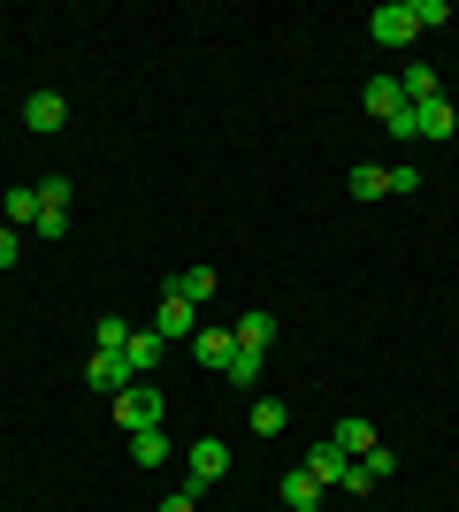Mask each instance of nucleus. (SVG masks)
<instances>
[{
    "mask_svg": "<svg viewBox=\"0 0 459 512\" xmlns=\"http://www.w3.org/2000/svg\"><path fill=\"white\" fill-rule=\"evenodd\" d=\"M115 421H123V436H138V428H161V421H169V398H161L153 383H131L123 398H115Z\"/></svg>",
    "mask_w": 459,
    "mask_h": 512,
    "instance_id": "f257e3e1",
    "label": "nucleus"
},
{
    "mask_svg": "<svg viewBox=\"0 0 459 512\" xmlns=\"http://www.w3.org/2000/svg\"><path fill=\"white\" fill-rule=\"evenodd\" d=\"M368 39H375V46H414V39H421L414 8H406V0H383V8L368 16Z\"/></svg>",
    "mask_w": 459,
    "mask_h": 512,
    "instance_id": "f03ea898",
    "label": "nucleus"
},
{
    "mask_svg": "<svg viewBox=\"0 0 459 512\" xmlns=\"http://www.w3.org/2000/svg\"><path fill=\"white\" fill-rule=\"evenodd\" d=\"M153 337H161V344H176V337L192 344V337H199V306H192V299H176V291H161V314H153Z\"/></svg>",
    "mask_w": 459,
    "mask_h": 512,
    "instance_id": "7ed1b4c3",
    "label": "nucleus"
},
{
    "mask_svg": "<svg viewBox=\"0 0 459 512\" xmlns=\"http://www.w3.org/2000/svg\"><path fill=\"white\" fill-rule=\"evenodd\" d=\"M184 467H192V490H207V482L230 474V444H222V436H199V444L184 451Z\"/></svg>",
    "mask_w": 459,
    "mask_h": 512,
    "instance_id": "20e7f679",
    "label": "nucleus"
},
{
    "mask_svg": "<svg viewBox=\"0 0 459 512\" xmlns=\"http://www.w3.org/2000/svg\"><path fill=\"white\" fill-rule=\"evenodd\" d=\"M85 383H92V390H108V398H123L138 375H131V360H123V352H92V360H85Z\"/></svg>",
    "mask_w": 459,
    "mask_h": 512,
    "instance_id": "39448f33",
    "label": "nucleus"
},
{
    "mask_svg": "<svg viewBox=\"0 0 459 512\" xmlns=\"http://www.w3.org/2000/svg\"><path fill=\"white\" fill-rule=\"evenodd\" d=\"M23 123L39 130V138H54V130H69V100L62 92H31V100H23Z\"/></svg>",
    "mask_w": 459,
    "mask_h": 512,
    "instance_id": "423d86ee",
    "label": "nucleus"
},
{
    "mask_svg": "<svg viewBox=\"0 0 459 512\" xmlns=\"http://www.w3.org/2000/svg\"><path fill=\"white\" fill-rule=\"evenodd\" d=\"M299 467L314 474L322 490H337V482H345V467H352V459H345V451H337V444H329V436H322V444H306V459H299Z\"/></svg>",
    "mask_w": 459,
    "mask_h": 512,
    "instance_id": "0eeeda50",
    "label": "nucleus"
},
{
    "mask_svg": "<svg viewBox=\"0 0 459 512\" xmlns=\"http://www.w3.org/2000/svg\"><path fill=\"white\" fill-rule=\"evenodd\" d=\"M230 352H238V329H199V337H192V360L215 367V375L230 367Z\"/></svg>",
    "mask_w": 459,
    "mask_h": 512,
    "instance_id": "6e6552de",
    "label": "nucleus"
},
{
    "mask_svg": "<svg viewBox=\"0 0 459 512\" xmlns=\"http://www.w3.org/2000/svg\"><path fill=\"white\" fill-rule=\"evenodd\" d=\"M329 444L345 451V459H368V451L383 444V436H375V421H360V413H345V421H337V436H329Z\"/></svg>",
    "mask_w": 459,
    "mask_h": 512,
    "instance_id": "1a4fd4ad",
    "label": "nucleus"
},
{
    "mask_svg": "<svg viewBox=\"0 0 459 512\" xmlns=\"http://www.w3.org/2000/svg\"><path fill=\"white\" fill-rule=\"evenodd\" d=\"M161 352H169V344L153 337V329H131V344H123V360H131V375H138V383H153V367H161Z\"/></svg>",
    "mask_w": 459,
    "mask_h": 512,
    "instance_id": "9d476101",
    "label": "nucleus"
},
{
    "mask_svg": "<svg viewBox=\"0 0 459 512\" xmlns=\"http://www.w3.org/2000/svg\"><path fill=\"white\" fill-rule=\"evenodd\" d=\"M459 130V107L452 100H421L414 107V138H452Z\"/></svg>",
    "mask_w": 459,
    "mask_h": 512,
    "instance_id": "9b49d317",
    "label": "nucleus"
},
{
    "mask_svg": "<svg viewBox=\"0 0 459 512\" xmlns=\"http://www.w3.org/2000/svg\"><path fill=\"white\" fill-rule=\"evenodd\" d=\"M161 291H176V299H192V306H207V299H215V268H176Z\"/></svg>",
    "mask_w": 459,
    "mask_h": 512,
    "instance_id": "f8f14e48",
    "label": "nucleus"
},
{
    "mask_svg": "<svg viewBox=\"0 0 459 512\" xmlns=\"http://www.w3.org/2000/svg\"><path fill=\"white\" fill-rule=\"evenodd\" d=\"M398 92H406V107H421V100H444V77L429 62H414L406 77H398Z\"/></svg>",
    "mask_w": 459,
    "mask_h": 512,
    "instance_id": "ddd939ff",
    "label": "nucleus"
},
{
    "mask_svg": "<svg viewBox=\"0 0 459 512\" xmlns=\"http://www.w3.org/2000/svg\"><path fill=\"white\" fill-rule=\"evenodd\" d=\"M360 100H368L375 123H391L398 107H406V92H398V77H368V92H360Z\"/></svg>",
    "mask_w": 459,
    "mask_h": 512,
    "instance_id": "4468645a",
    "label": "nucleus"
},
{
    "mask_svg": "<svg viewBox=\"0 0 459 512\" xmlns=\"http://www.w3.org/2000/svg\"><path fill=\"white\" fill-rule=\"evenodd\" d=\"M238 344H245V352H268V344H276V314H268V306L238 314Z\"/></svg>",
    "mask_w": 459,
    "mask_h": 512,
    "instance_id": "2eb2a0df",
    "label": "nucleus"
},
{
    "mask_svg": "<svg viewBox=\"0 0 459 512\" xmlns=\"http://www.w3.org/2000/svg\"><path fill=\"white\" fill-rule=\"evenodd\" d=\"M0 222H8V230H31V222H39V192H31V184H23V192H0Z\"/></svg>",
    "mask_w": 459,
    "mask_h": 512,
    "instance_id": "dca6fc26",
    "label": "nucleus"
},
{
    "mask_svg": "<svg viewBox=\"0 0 459 512\" xmlns=\"http://www.w3.org/2000/svg\"><path fill=\"white\" fill-rule=\"evenodd\" d=\"M352 199H391V169H375V161H352Z\"/></svg>",
    "mask_w": 459,
    "mask_h": 512,
    "instance_id": "f3484780",
    "label": "nucleus"
},
{
    "mask_svg": "<svg viewBox=\"0 0 459 512\" xmlns=\"http://www.w3.org/2000/svg\"><path fill=\"white\" fill-rule=\"evenodd\" d=\"M261 360H268V352H245V344H238L222 375H230V383H238V390H261Z\"/></svg>",
    "mask_w": 459,
    "mask_h": 512,
    "instance_id": "a211bd4d",
    "label": "nucleus"
},
{
    "mask_svg": "<svg viewBox=\"0 0 459 512\" xmlns=\"http://www.w3.org/2000/svg\"><path fill=\"white\" fill-rule=\"evenodd\" d=\"M131 459H138V467H161V459H169V436H161V428H138V436H131Z\"/></svg>",
    "mask_w": 459,
    "mask_h": 512,
    "instance_id": "6ab92c4d",
    "label": "nucleus"
},
{
    "mask_svg": "<svg viewBox=\"0 0 459 512\" xmlns=\"http://www.w3.org/2000/svg\"><path fill=\"white\" fill-rule=\"evenodd\" d=\"M406 8H414L421 31H444V23H452V0H406Z\"/></svg>",
    "mask_w": 459,
    "mask_h": 512,
    "instance_id": "aec40b11",
    "label": "nucleus"
},
{
    "mask_svg": "<svg viewBox=\"0 0 459 512\" xmlns=\"http://www.w3.org/2000/svg\"><path fill=\"white\" fill-rule=\"evenodd\" d=\"M253 436H284V406L276 398H253Z\"/></svg>",
    "mask_w": 459,
    "mask_h": 512,
    "instance_id": "412c9836",
    "label": "nucleus"
},
{
    "mask_svg": "<svg viewBox=\"0 0 459 512\" xmlns=\"http://www.w3.org/2000/svg\"><path fill=\"white\" fill-rule=\"evenodd\" d=\"M31 237H46V245H54V237H69V214H62V207H39V222H31Z\"/></svg>",
    "mask_w": 459,
    "mask_h": 512,
    "instance_id": "4be33fe9",
    "label": "nucleus"
},
{
    "mask_svg": "<svg viewBox=\"0 0 459 512\" xmlns=\"http://www.w3.org/2000/svg\"><path fill=\"white\" fill-rule=\"evenodd\" d=\"M39 192V207H62L69 214V176H46V184H31Z\"/></svg>",
    "mask_w": 459,
    "mask_h": 512,
    "instance_id": "5701e85b",
    "label": "nucleus"
},
{
    "mask_svg": "<svg viewBox=\"0 0 459 512\" xmlns=\"http://www.w3.org/2000/svg\"><path fill=\"white\" fill-rule=\"evenodd\" d=\"M123 344H131V321L108 314V321H100V352H123Z\"/></svg>",
    "mask_w": 459,
    "mask_h": 512,
    "instance_id": "b1692460",
    "label": "nucleus"
},
{
    "mask_svg": "<svg viewBox=\"0 0 459 512\" xmlns=\"http://www.w3.org/2000/svg\"><path fill=\"white\" fill-rule=\"evenodd\" d=\"M337 490H345V497H368V490H375V474L360 467V459H352V467H345V482H337Z\"/></svg>",
    "mask_w": 459,
    "mask_h": 512,
    "instance_id": "393cba45",
    "label": "nucleus"
},
{
    "mask_svg": "<svg viewBox=\"0 0 459 512\" xmlns=\"http://www.w3.org/2000/svg\"><path fill=\"white\" fill-rule=\"evenodd\" d=\"M23 260V230H8V222H0V268H16Z\"/></svg>",
    "mask_w": 459,
    "mask_h": 512,
    "instance_id": "a878e982",
    "label": "nucleus"
},
{
    "mask_svg": "<svg viewBox=\"0 0 459 512\" xmlns=\"http://www.w3.org/2000/svg\"><path fill=\"white\" fill-rule=\"evenodd\" d=\"M161 512H199V490H192V482H184V490H176V497H169V505H161Z\"/></svg>",
    "mask_w": 459,
    "mask_h": 512,
    "instance_id": "bb28decb",
    "label": "nucleus"
},
{
    "mask_svg": "<svg viewBox=\"0 0 459 512\" xmlns=\"http://www.w3.org/2000/svg\"><path fill=\"white\" fill-rule=\"evenodd\" d=\"M452 512H459V497H452Z\"/></svg>",
    "mask_w": 459,
    "mask_h": 512,
    "instance_id": "cd10ccee",
    "label": "nucleus"
}]
</instances>
